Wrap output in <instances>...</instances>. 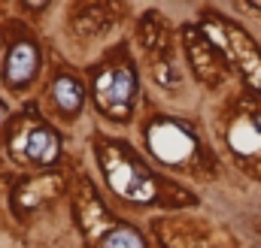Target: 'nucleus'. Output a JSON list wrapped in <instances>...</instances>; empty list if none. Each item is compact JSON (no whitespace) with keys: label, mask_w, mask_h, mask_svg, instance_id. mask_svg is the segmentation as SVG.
<instances>
[{"label":"nucleus","mask_w":261,"mask_h":248,"mask_svg":"<svg viewBox=\"0 0 261 248\" xmlns=\"http://www.w3.org/2000/svg\"><path fill=\"white\" fill-rule=\"evenodd\" d=\"M100 248H143V239H140V233L130 230V227H116V230L100 242Z\"/></svg>","instance_id":"nucleus-9"},{"label":"nucleus","mask_w":261,"mask_h":248,"mask_svg":"<svg viewBox=\"0 0 261 248\" xmlns=\"http://www.w3.org/2000/svg\"><path fill=\"white\" fill-rule=\"evenodd\" d=\"M100 164H103V170H107V179H110L113 191L122 194L125 200H137V203L155 200V185H152V179H149L134 161H128L122 151H116V148H100Z\"/></svg>","instance_id":"nucleus-2"},{"label":"nucleus","mask_w":261,"mask_h":248,"mask_svg":"<svg viewBox=\"0 0 261 248\" xmlns=\"http://www.w3.org/2000/svg\"><path fill=\"white\" fill-rule=\"evenodd\" d=\"M94 97L107 115L125 118L130 109V97H134V73L128 67H116V70L100 73L94 82Z\"/></svg>","instance_id":"nucleus-3"},{"label":"nucleus","mask_w":261,"mask_h":248,"mask_svg":"<svg viewBox=\"0 0 261 248\" xmlns=\"http://www.w3.org/2000/svg\"><path fill=\"white\" fill-rule=\"evenodd\" d=\"M203 30L225 49V55H228L231 61L243 70L246 82L261 91V52L255 49V43H252L240 27H234V24H228V21H219V18L206 21Z\"/></svg>","instance_id":"nucleus-1"},{"label":"nucleus","mask_w":261,"mask_h":248,"mask_svg":"<svg viewBox=\"0 0 261 248\" xmlns=\"http://www.w3.org/2000/svg\"><path fill=\"white\" fill-rule=\"evenodd\" d=\"M52 94H55V100H58V106H61L64 112H79V106H82V88H79L76 79L61 76V79L55 82Z\"/></svg>","instance_id":"nucleus-8"},{"label":"nucleus","mask_w":261,"mask_h":248,"mask_svg":"<svg viewBox=\"0 0 261 248\" xmlns=\"http://www.w3.org/2000/svg\"><path fill=\"white\" fill-rule=\"evenodd\" d=\"M37 70V49L31 43H18L9 58H6V82L9 85H24Z\"/></svg>","instance_id":"nucleus-5"},{"label":"nucleus","mask_w":261,"mask_h":248,"mask_svg":"<svg viewBox=\"0 0 261 248\" xmlns=\"http://www.w3.org/2000/svg\"><path fill=\"white\" fill-rule=\"evenodd\" d=\"M228 139H231L234 151H240V154H258L261 151V121L258 118H240V121H234Z\"/></svg>","instance_id":"nucleus-7"},{"label":"nucleus","mask_w":261,"mask_h":248,"mask_svg":"<svg viewBox=\"0 0 261 248\" xmlns=\"http://www.w3.org/2000/svg\"><path fill=\"white\" fill-rule=\"evenodd\" d=\"M21 145H24V154L31 161H37V164H52L58 158V136L52 130H46V127L31 130V136L21 139Z\"/></svg>","instance_id":"nucleus-6"},{"label":"nucleus","mask_w":261,"mask_h":248,"mask_svg":"<svg viewBox=\"0 0 261 248\" xmlns=\"http://www.w3.org/2000/svg\"><path fill=\"white\" fill-rule=\"evenodd\" d=\"M3 118H6V109H3V106H0V124H3Z\"/></svg>","instance_id":"nucleus-10"},{"label":"nucleus","mask_w":261,"mask_h":248,"mask_svg":"<svg viewBox=\"0 0 261 248\" xmlns=\"http://www.w3.org/2000/svg\"><path fill=\"white\" fill-rule=\"evenodd\" d=\"M149 148L167 161V164H179V161H189L192 151H195V139L189 130H182L179 124L173 121H158L149 127Z\"/></svg>","instance_id":"nucleus-4"}]
</instances>
